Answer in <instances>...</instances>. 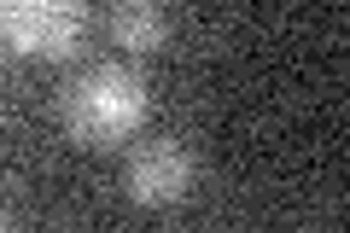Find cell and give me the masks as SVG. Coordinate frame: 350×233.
<instances>
[{
    "instance_id": "cell-1",
    "label": "cell",
    "mask_w": 350,
    "mask_h": 233,
    "mask_svg": "<svg viewBox=\"0 0 350 233\" xmlns=\"http://www.w3.org/2000/svg\"><path fill=\"white\" fill-rule=\"evenodd\" d=\"M152 111V87L129 64H94L64 87V135L88 152H117L140 135Z\"/></svg>"
},
{
    "instance_id": "cell-2",
    "label": "cell",
    "mask_w": 350,
    "mask_h": 233,
    "mask_svg": "<svg viewBox=\"0 0 350 233\" xmlns=\"http://www.w3.org/2000/svg\"><path fill=\"white\" fill-rule=\"evenodd\" d=\"M88 29L82 0H0V47L18 59H64Z\"/></svg>"
},
{
    "instance_id": "cell-3",
    "label": "cell",
    "mask_w": 350,
    "mask_h": 233,
    "mask_svg": "<svg viewBox=\"0 0 350 233\" xmlns=\"http://www.w3.org/2000/svg\"><path fill=\"white\" fill-rule=\"evenodd\" d=\"M129 204L140 210H175L187 204L193 187H199V158L187 152V140L175 135H152L129 152Z\"/></svg>"
},
{
    "instance_id": "cell-4",
    "label": "cell",
    "mask_w": 350,
    "mask_h": 233,
    "mask_svg": "<svg viewBox=\"0 0 350 233\" xmlns=\"http://www.w3.org/2000/svg\"><path fill=\"white\" fill-rule=\"evenodd\" d=\"M170 36L163 0H111V41L129 53H158Z\"/></svg>"
},
{
    "instance_id": "cell-5",
    "label": "cell",
    "mask_w": 350,
    "mask_h": 233,
    "mask_svg": "<svg viewBox=\"0 0 350 233\" xmlns=\"http://www.w3.org/2000/svg\"><path fill=\"white\" fill-rule=\"evenodd\" d=\"M12 221H18V216H12V210H0V228H12Z\"/></svg>"
}]
</instances>
